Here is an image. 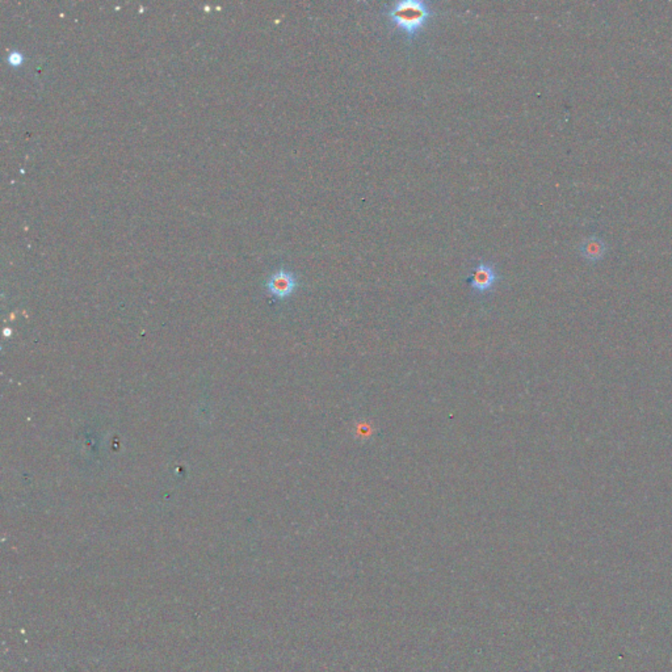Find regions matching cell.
Masks as SVG:
<instances>
[{"label":"cell","instance_id":"cell-1","mask_svg":"<svg viewBox=\"0 0 672 672\" xmlns=\"http://www.w3.org/2000/svg\"><path fill=\"white\" fill-rule=\"evenodd\" d=\"M434 15L431 4L422 0H401L390 4L386 11L395 29L408 38H414L422 32Z\"/></svg>","mask_w":672,"mask_h":672},{"label":"cell","instance_id":"cell-2","mask_svg":"<svg viewBox=\"0 0 672 672\" xmlns=\"http://www.w3.org/2000/svg\"><path fill=\"white\" fill-rule=\"evenodd\" d=\"M266 287L272 297L285 299L290 297L296 292V289L299 288V280L293 272L287 269H278L269 276Z\"/></svg>","mask_w":672,"mask_h":672},{"label":"cell","instance_id":"cell-3","mask_svg":"<svg viewBox=\"0 0 672 672\" xmlns=\"http://www.w3.org/2000/svg\"><path fill=\"white\" fill-rule=\"evenodd\" d=\"M499 280V275L490 263L480 262L473 269L469 278L470 287L477 293H487L492 290Z\"/></svg>","mask_w":672,"mask_h":672},{"label":"cell","instance_id":"cell-4","mask_svg":"<svg viewBox=\"0 0 672 672\" xmlns=\"http://www.w3.org/2000/svg\"><path fill=\"white\" fill-rule=\"evenodd\" d=\"M580 252L588 262H598L606 254V245L596 238H591L582 243Z\"/></svg>","mask_w":672,"mask_h":672},{"label":"cell","instance_id":"cell-5","mask_svg":"<svg viewBox=\"0 0 672 672\" xmlns=\"http://www.w3.org/2000/svg\"><path fill=\"white\" fill-rule=\"evenodd\" d=\"M22 61H24V57H22V54L17 53V52H12V53H10V55H8V62H10V64H12V66H19V64H22Z\"/></svg>","mask_w":672,"mask_h":672}]
</instances>
